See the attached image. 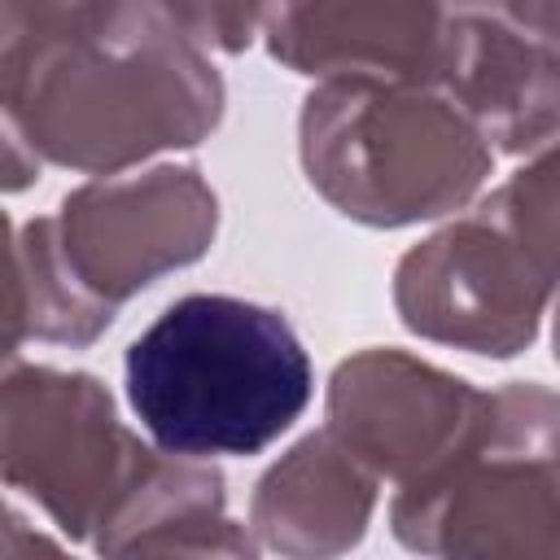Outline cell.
Here are the masks:
<instances>
[{
    "instance_id": "obj_11",
    "label": "cell",
    "mask_w": 560,
    "mask_h": 560,
    "mask_svg": "<svg viewBox=\"0 0 560 560\" xmlns=\"http://www.w3.org/2000/svg\"><path fill=\"white\" fill-rule=\"evenodd\" d=\"M376 472L328 429L306 433L258 481L249 525L280 556H337L354 547L376 508Z\"/></svg>"
},
{
    "instance_id": "obj_3",
    "label": "cell",
    "mask_w": 560,
    "mask_h": 560,
    "mask_svg": "<svg viewBox=\"0 0 560 560\" xmlns=\"http://www.w3.org/2000/svg\"><path fill=\"white\" fill-rule=\"evenodd\" d=\"M311 188L346 219L407 228L477 197L494 149L433 79H319L298 118Z\"/></svg>"
},
{
    "instance_id": "obj_16",
    "label": "cell",
    "mask_w": 560,
    "mask_h": 560,
    "mask_svg": "<svg viewBox=\"0 0 560 560\" xmlns=\"http://www.w3.org/2000/svg\"><path fill=\"white\" fill-rule=\"evenodd\" d=\"M451 13H464V9H499V0H446Z\"/></svg>"
},
{
    "instance_id": "obj_9",
    "label": "cell",
    "mask_w": 560,
    "mask_h": 560,
    "mask_svg": "<svg viewBox=\"0 0 560 560\" xmlns=\"http://www.w3.org/2000/svg\"><path fill=\"white\" fill-rule=\"evenodd\" d=\"M433 83L494 153L534 158L560 140V48L499 9L451 13Z\"/></svg>"
},
{
    "instance_id": "obj_5",
    "label": "cell",
    "mask_w": 560,
    "mask_h": 560,
    "mask_svg": "<svg viewBox=\"0 0 560 560\" xmlns=\"http://www.w3.org/2000/svg\"><path fill=\"white\" fill-rule=\"evenodd\" d=\"M162 446L140 442L109 389L88 372L9 363L4 376V481L31 494L61 534L96 542Z\"/></svg>"
},
{
    "instance_id": "obj_12",
    "label": "cell",
    "mask_w": 560,
    "mask_h": 560,
    "mask_svg": "<svg viewBox=\"0 0 560 560\" xmlns=\"http://www.w3.org/2000/svg\"><path fill=\"white\" fill-rule=\"evenodd\" d=\"M109 302L88 293L52 236V214L31 219L13 236V289H9V359L22 337L52 346H88L114 324Z\"/></svg>"
},
{
    "instance_id": "obj_10",
    "label": "cell",
    "mask_w": 560,
    "mask_h": 560,
    "mask_svg": "<svg viewBox=\"0 0 560 560\" xmlns=\"http://www.w3.org/2000/svg\"><path fill=\"white\" fill-rule=\"evenodd\" d=\"M446 0H267V52L311 79H433Z\"/></svg>"
},
{
    "instance_id": "obj_6",
    "label": "cell",
    "mask_w": 560,
    "mask_h": 560,
    "mask_svg": "<svg viewBox=\"0 0 560 560\" xmlns=\"http://www.w3.org/2000/svg\"><path fill=\"white\" fill-rule=\"evenodd\" d=\"M219 232V197L197 166L96 175L52 214L61 258L88 293L122 306L158 276L197 262Z\"/></svg>"
},
{
    "instance_id": "obj_2",
    "label": "cell",
    "mask_w": 560,
    "mask_h": 560,
    "mask_svg": "<svg viewBox=\"0 0 560 560\" xmlns=\"http://www.w3.org/2000/svg\"><path fill=\"white\" fill-rule=\"evenodd\" d=\"M127 402L153 446L188 459L258 455L306 411L315 368L284 311L188 293L122 359Z\"/></svg>"
},
{
    "instance_id": "obj_15",
    "label": "cell",
    "mask_w": 560,
    "mask_h": 560,
    "mask_svg": "<svg viewBox=\"0 0 560 560\" xmlns=\"http://www.w3.org/2000/svg\"><path fill=\"white\" fill-rule=\"evenodd\" d=\"M499 13H508L516 26L534 31L551 48H560V0H499Z\"/></svg>"
},
{
    "instance_id": "obj_14",
    "label": "cell",
    "mask_w": 560,
    "mask_h": 560,
    "mask_svg": "<svg viewBox=\"0 0 560 560\" xmlns=\"http://www.w3.org/2000/svg\"><path fill=\"white\" fill-rule=\"evenodd\" d=\"M201 52H245L267 18V0H144Z\"/></svg>"
},
{
    "instance_id": "obj_13",
    "label": "cell",
    "mask_w": 560,
    "mask_h": 560,
    "mask_svg": "<svg viewBox=\"0 0 560 560\" xmlns=\"http://www.w3.org/2000/svg\"><path fill=\"white\" fill-rule=\"evenodd\" d=\"M477 214H486L560 289V140L538 149L508 184H499Z\"/></svg>"
},
{
    "instance_id": "obj_17",
    "label": "cell",
    "mask_w": 560,
    "mask_h": 560,
    "mask_svg": "<svg viewBox=\"0 0 560 560\" xmlns=\"http://www.w3.org/2000/svg\"><path fill=\"white\" fill-rule=\"evenodd\" d=\"M551 346H556V363H560V289H556V315H551Z\"/></svg>"
},
{
    "instance_id": "obj_1",
    "label": "cell",
    "mask_w": 560,
    "mask_h": 560,
    "mask_svg": "<svg viewBox=\"0 0 560 560\" xmlns=\"http://www.w3.org/2000/svg\"><path fill=\"white\" fill-rule=\"evenodd\" d=\"M223 118V79L144 0L44 44L4 52V131L44 162L118 175L162 149L201 144Z\"/></svg>"
},
{
    "instance_id": "obj_8",
    "label": "cell",
    "mask_w": 560,
    "mask_h": 560,
    "mask_svg": "<svg viewBox=\"0 0 560 560\" xmlns=\"http://www.w3.org/2000/svg\"><path fill=\"white\" fill-rule=\"evenodd\" d=\"M486 389L398 346H372L337 363L328 381V433L376 477L398 486L455 459L481 429Z\"/></svg>"
},
{
    "instance_id": "obj_7",
    "label": "cell",
    "mask_w": 560,
    "mask_h": 560,
    "mask_svg": "<svg viewBox=\"0 0 560 560\" xmlns=\"http://www.w3.org/2000/svg\"><path fill=\"white\" fill-rule=\"evenodd\" d=\"M551 298L556 284L477 210L407 249L394 271V306L411 332L490 359L521 354Z\"/></svg>"
},
{
    "instance_id": "obj_4",
    "label": "cell",
    "mask_w": 560,
    "mask_h": 560,
    "mask_svg": "<svg viewBox=\"0 0 560 560\" xmlns=\"http://www.w3.org/2000/svg\"><path fill=\"white\" fill-rule=\"evenodd\" d=\"M389 525L429 556H560V394L538 381L486 389L477 438L398 486Z\"/></svg>"
}]
</instances>
